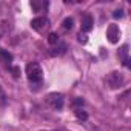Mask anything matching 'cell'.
Returning a JSON list of instances; mask_svg holds the SVG:
<instances>
[{"instance_id": "1", "label": "cell", "mask_w": 131, "mask_h": 131, "mask_svg": "<svg viewBox=\"0 0 131 131\" xmlns=\"http://www.w3.org/2000/svg\"><path fill=\"white\" fill-rule=\"evenodd\" d=\"M26 76L31 82H40L43 77V71L39 63H28L26 65Z\"/></svg>"}, {"instance_id": "2", "label": "cell", "mask_w": 131, "mask_h": 131, "mask_svg": "<svg viewBox=\"0 0 131 131\" xmlns=\"http://www.w3.org/2000/svg\"><path fill=\"white\" fill-rule=\"evenodd\" d=\"M106 82H108V85H110V88H113V90H116V88H120L123 83H125V77H123V74L122 73H117V71H113L110 76H108V79H106Z\"/></svg>"}, {"instance_id": "3", "label": "cell", "mask_w": 131, "mask_h": 131, "mask_svg": "<svg viewBox=\"0 0 131 131\" xmlns=\"http://www.w3.org/2000/svg\"><path fill=\"white\" fill-rule=\"evenodd\" d=\"M106 37H108L110 43H113V45L117 43L119 39H120V29H119V26L114 25V23H111L108 26V29H106Z\"/></svg>"}, {"instance_id": "4", "label": "cell", "mask_w": 131, "mask_h": 131, "mask_svg": "<svg viewBox=\"0 0 131 131\" xmlns=\"http://www.w3.org/2000/svg\"><path fill=\"white\" fill-rule=\"evenodd\" d=\"M46 102L49 103L51 108H54V110H60V108L63 106V96H62V94H57V93H52V94L48 96Z\"/></svg>"}, {"instance_id": "5", "label": "cell", "mask_w": 131, "mask_h": 131, "mask_svg": "<svg viewBox=\"0 0 131 131\" xmlns=\"http://www.w3.org/2000/svg\"><path fill=\"white\" fill-rule=\"evenodd\" d=\"M48 26H49L48 17H36V19H32V22H31V28L36 29V31H43V29L48 28Z\"/></svg>"}, {"instance_id": "6", "label": "cell", "mask_w": 131, "mask_h": 131, "mask_svg": "<svg viewBox=\"0 0 131 131\" xmlns=\"http://www.w3.org/2000/svg\"><path fill=\"white\" fill-rule=\"evenodd\" d=\"M93 26H94L93 17H91L90 14L83 16V19H82V31H83V32H90V31L93 29ZM82 31H80V32H82Z\"/></svg>"}, {"instance_id": "7", "label": "cell", "mask_w": 131, "mask_h": 131, "mask_svg": "<svg viewBox=\"0 0 131 131\" xmlns=\"http://www.w3.org/2000/svg\"><path fill=\"white\" fill-rule=\"evenodd\" d=\"M119 57L122 59V63L125 67H129V59H128V45H123L119 51Z\"/></svg>"}, {"instance_id": "8", "label": "cell", "mask_w": 131, "mask_h": 131, "mask_svg": "<svg viewBox=\"0 0 131 131\" xmlns=\"http://www.w3.org/2000/svg\"><path fill=\"white\" fill-rule=\"evenodd\" d=\"M0 60H2L3 63H11L13 62V54L11 52H8L6 49H0Z\"/></svg>"}, {"instance_id": "9", "label": "cell", "mask_w": 131, "mask_h": 131, "mask_svg": "<svg viewBox=\"0 0 131 131\" xmlns=\"http://www.w3.org/2000/svg\"><path fill=\"white\" fill-rule=\"evenodd\" d=\"M8 31H9V22L3 20L2 23H0V37H3L5 34H8Z\"/></svg>"}, {"instance_id": "10", "label": "cell", "mask_w": 131, "mask_h": 131, "mask_svg": "<svg viewBox=\"0 0 131 131\" xmlns=\"http://www.w3.org/2000/svg\"><path fill=\"white\" fill-rule=\"evenodd\" d=\"M65 49H67V46H65V45H60L59 48H52V49L49 51V54H51V56H60V54L65 52Z\"/></svg>"}, {"instance_id": "11", "label": "cell", "mask_w": 131, "mask_h": 131, "mask_svg": "<svg viewBox=\"0 0 131 131\" xmlns=\"http://www.w3.org/2000/svg\"><path fill=\"white\" fill-rule=\"evenodd\" d=\"M57 42H59L57 32H49V34H48V43H49V45H57Z\"/></svg>"}, {"instance_id": "12", "label": "cell", "mask_w": 131, "mask_h": 131, "mask_svg": "<svg viewBox=\"0 0 131 131\" xmlns=\"http://www.w3.org/2000/svg\"><path fill=\"white\" fill-rule=\"evenodd\" d=\"M73 26H74V19L73 17H67L63 20V28L65 29H71Z\"/></svg>"}, {"instance_id": "13", "label": "cell", "mask_w": 131, "mask_h": 131, "mask_svg": "<svg viewBox=\"0 0 131 131\" xmlns=\"http://www.w3.org/2000/svg\"><path fill=\"white\" fill-rule=\"evenodd\" d=\"M42 6H48V3H45V5H43L42 2H37V0H32V2H31V8H32L34 11H37V13L40 11V8H42Z\"/></svg>"}, {"instance_id": "14", "label": "cell", "mask_w": 131, "mask_h": 131, "mask_svg": "<svg viewBox=\"0 0 131 131\" xmlns=\"http://www.w3.org/2000/svg\"><path fill=\"white\" fill-rule=\"evenodd\" d=\"M74 113H76V117H77L79 120H86V119H88V114H86V111H83V110H76Z\"/></svg>"}, {"instance_id": "15", "label": "cell", "mask_w": 131, "mask_h": 131, "mask_svg": "<svg viewBox=\"0 0 131 131\" xmlns=\"http://www.w3.org/2000/svg\"><path fill=\"white\" fill-rule=\"evenodd\" d=\"M79 42H80L82 45H85V43L88 42V37H86L85 32H79Z\"/></svg>"}, {"instance_id": "16", "label": "cell", "mask_w": 131, "mask_h": 131, "mask_svg": "<svg viewBox=\"0 0 131 131\" xmlns=\"http://www.w3.org/2000/svg\"><path fill=\"white\" fill-rule=\"evenodd\" d=\"M113 17H114V19H122V17H123V9H116V11L113 13Z\"/></svg>"}, {"instance_id": "17", "label": "cell", "mask_w": 131, "mask_h": 131, "mask_svg": "<svg viewBox=\"0 0 131 131\" xmlns=\"http://www.w3.org/2000/svg\"><path fill=\"white\" fill-rule=\"evenodd\" d=\"M11 73H13L14 77H19V76H20V68H19V67H13V68H11Z\"/></svg>"}, {"instance_id": "18", "label": "cell", "mask_w": 131, "mask_h": 131, "mask_svg": "<svg viewBox=\"0 0 131 131\" xmlns=\"http://www.w3.org/2000/svg\"><path fill=\"white\" fill-rule=\"evenodd\" d=\"M85 102H83V99H80V97H77L76 100H74V105H77V106H82Z\"/></svg>"}, {"instance_id": "19", "label": "cell", "mask_w": 131, "mask_h": 131, "mask_svg": "<svg viewBox=\"0 0 131 131\" xmlns=\"http://www.w3.org/2000/svg\"><path fill=\"white\" fill-rule=\"evenodd\" d=\"M54 131H59V129H54Z\"/></svg>"}]
</instances>
